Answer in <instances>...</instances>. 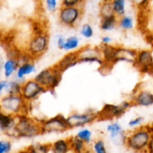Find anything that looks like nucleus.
Masks as SVG:
<instances>
[{
	"mask_svg": "<svg viewBox=\"0 0 153 153\" xmlns=\"http://www.w3.org/2000/svg\"><path fill=\"white\" fill-rule=\"evenodd\" d=\"M80 48V39L76 35H71L65 37L62 50L64 52H76Z\"/></svg>",
	"mask_w": 153,
	"mask_h": 153,
	"instance_id": "nucleus-23",
	"label": "nucleus"
},
{
	"mask_svg": "<svg viewBox=\"0 0 153 153\" xmlns=\"http://www.w3.org/2000/svg\"><path fill=\"white\" fill-rule=\"evenodd\" d=\"M136 52H137V50H136V49L118 45L117 46L116 57V64L124 62L127 63V64H133L134 62Z\"/></svg>",
	"mask_w": 153,
	"mask_h": 153,
	"instance_id": "nucleus-17",
	"label": "nucleus"
},
{
	"mask_svg": "<svg viewBox=\"0 0 153 153\" xmlns=\"http://www.w3.org/2000/svg\"><path fill=\"white\" fill-rule=\"evenodd\" d=\"M106 131L109 134L110 137L112 142L116 144H124L126 134L122 126L117 122H112L108 124L106 127Z\"/></svg>",
	"mask_w": 153,
	"mask_h": 153,
	"instance_id": "nucleus-15",
	"label": "nucleus"
},
{
	"mask_svg": "<svg viewBox=\"0 0 153 153\" xmlns=\"http://www.w3.org/2000/svg\"><path fill=\"white\" fill-rule=\"evenodd\" d=\"M118 18L116 14L100 18V23H99L100 30L105 32H108L118 27Z\"/></svg>",
	"mask_w": 153,
	"mask_h": 153,
	"instance_id": "nucleus-20",
	"label": "nucleus"
},
{
	"mask_svg": "<svg viewBox=\"0 0 153 153\" xmlns=\"http://www.w3.org/2000/svg\"><path fill=\"white\" fill-rule=\"evenodd\" d=\"M79 64L78 62L77 55L76 52H70L64 55L56 64H55L58 70L64 73L69 69L75 67Z\"/></svg>",
	"mask_w": 153,
	"mask_h": 153,
	"instance_id": "nucleus-18",
	"label": "nucleus"
},
{
	"mask_svg": "<svg viewBox=\"0 0 153 153\" xmlns=\"http://www.w3.org/2000/svg\"><path fill=\"white\" fill-rule=\"evenodd\" d=\"M144 122V117L142 116H137L136 117L132 118L131 120L128 121V126L130 128H137V127L142 126V123Z\"/></svg>",
	"mask_w": 153,
	"mask_h": 153,
	"instance_id": "nucleus-35",
	"label": "nucleus"
},
{
	"mask_svg": "<svg viewBox=\"0 0 153 153\" xmlns=\"http://www.w3.org/2000/svg\"><path fill=\"white\" fill-rule=\"evenodd\" d=\"M45 92H46V90L38 82L34 79H31L22 82L20 95L22 99L30 105Z\"/></svg>",
	"mask_w": 153,
	"mask_h": 153,
	"instance_id": "nucleus-11",
	"label": "nucleus"
},
{
	"mask_svg": "<svg viewBox=\"0 0 153 153\" xmlns=\"http://www.w3.org/2000/svg\"><path fill=\"white\" fill-rule=\"evenodd\" d=\"M22 82L15 79H8L5 94H20Z\"/></svg>",
	"mask_w": 153,
	"mask_h": 153,
	"instance_id": "nucleus-25",
	"label": "nucleus"
},
{
	"mask_svg": "<svg viewBox=\"0 0 153 153\" xmlns=\"http://www.w3.org/2000/svg\"><path fill=\"white\" fill-rule=\"evenodd\" d=\"M147 153H153V133L152 134L151 139H150V141L148 143V147L146 149Z\"/></svg>",
	"mask_w": 153,
	"mask_h": 153,
	"instance_id": "nucleus-39",
	"label": "nucleus"
},
{
	"mask_svg": "<svg viewBox=\"0 0 153 153\" xmlns=\"http://www.w3.org/2000/svg\"><path fill=\"white\" fill-rule=\"evenodd\" d=\"M131 104L137 107L153 106V92L147 89L140 88L136 91L131 97Z\"/></svg>",
	"mask_w": 153,
	"mask_h": 153,
	"instance_id": "nucleus-13",
	"label": "nucleus"
},
{
	"mask_svg": "<svg viewBox=\"0 0 153 153\" xmlns=\"http://www.w3.org/2000/svg\"><path fill=\"white\" fill-rule=\"evenodd\" d=\"M16 117L0 110V134L11 136Z\"/></svg>",
	"mask_w": 153,
	"mask_h": 153,
	"instance_id": "nucleus-16",
	"label": "nucleus"
},
{
	"mask_svg": "<svg viewBox=\"0 0 153 153\" xmlns=\"http://www.w3.org/2000/svg\"><path fill=\"white\" fill-rule=\"evenodd\" d=\"M76 52L79 64H96L100 67L104 65L100 46L87 45L81 46Z\"/></svg>",
	"mask_w": 153,
	"mask_h": 153,
	"instance_id": "nucleus-10",
	"label": "nucleus"
},
{
	"mask_svg": "<svg viewBox=\"0 0 153 153\" xmlns=\"http://www.w3.org/2000/svg\"><path fill=\"white\" fill-rule=\"evenodd\" d=\"M134 67L142 74H149L153 70V52L148 49L137 50Z\"/></svg>",
	"mask_w": 153,
	"mask_h": 153,
	"instance_id": "nucleus-12",
	"label": "nucleus"
},
{
	"mask_svg": "<svg viewBox=\"0 0 153 153\" xmlns=\"http://www.w3.org/2000/svg\"><path fill=\"white\" fill-rule=\"evenodd\" d=\"M12 149V143L7 139H0V153H10Z\"/></svg>",
	"mask_w": 153,
	"mask_h": 153,
	"instance_id": "nucleus-33",
	"label": "nucleus"
},
{
	"mask_svg": "<svg viewBox=\"0 0 153 153\" xmlns=\"http://www.w3.org/2000/svg\"><path fill=\"white\" fill-rule=\"evenodd\" d=\"M81 153H94V152H93L92 149H90V148L87 147L86 149H84V150L82 151V152H81Z\"/></svg>",
	"mask_w": 153,
	"mask_h": 153,
	"instance_id": "nucleus-40",
	"label": "nucleus"
},
{
	"mask_svg": "<svg viewBox=\"0 0 153 153\" xmlns=\"http://www.w3.org/2000/svg\"><path fill=\"white\" fill-rule=\"evenodd\" d=\"M0 110L15 117L28 114L29 104L20 94H4L0 98Z\"/></svg>",
	"mask_w": 153,
	"mask_h": 153,
	"instance_id": "nucleus-3",
	"label": "nucleus"
},
{
	"mask_svg": "<svg viewBox=\"0 0 153 153\" xmlns=\"http://www.w3.org/2000/svg\"><path fill=\"white\" fill-rule=\"evenodd\" d=\"M131 107H133V105L130 100H125L120 102L119 104H105L102 108L98 111V121L118 119L124 115Z\"/></svg>",
	"mask_w": 153,
	"mask_h": 153,
	"instance_id": "nucleus-6",
	"label": "nucleus"
},
{
	"mask_svg": "<svg viewBox=\"0 0 153 153\" xmlns=\"http://www.w3.org/2000/svg\"><path fill=\"white\" fill-rule=\"evenodd\" d=\"M135 27L134 19L130 15L125 14L119 16L118 18V28L123 31H131Z\"/></svg>",
	"mask_w": 153,
	"mask_h": 153,
	"instance_id": "nucleus-22",
	"label": "nucleus"
},
{
	"mask_svg": "<svg viewBox=\"0 0 153 153\" xmlns=\"http://www.w3.org/2000/svg\"><path fill=\"white\" fill-rule=\"evenodd\" d=\"M8 79H2L0 80V98L5 94V88L7 86Z\"/></svg>",
	"mask_w": 153,
	"mask_h": 153,
	"instance_id": "nucleus-37",
	"label": "nucleus"
},
{
	"mask_svg": "<svg viewBox=\"0 0 153 153\" xmlns=\"http://www.w3.org/2000/svg\"><path fill=\"white\" fill-rule=\"evenodd\" d=\"M62 74L54 64L53 66L40 70L33 79L38 82L46 91H53L60 84Z\"/></svg>",
	"mask_w": 153,
	"mask_h": 153,
	"instance_id": "nucleus-5",
	"label": "nucleus"
},
{
	"mask_svg": "<svg viewBox=\"0 0 153 153\" xmlns=\"http://www.w3.org/2000/svg\"><path fill=\"white\" fill-rule=\"evenodd\" d=\"M98 120V111L88 110L84 112H71L66 117V121L70 129L82 128L93 123Z\"/></svg>",
	"mask_w": 153,
	"mask_h": 153,
	"instance_id": "nucleus-8",
	"label": "nucleus"
},
{
	"mask_svg": "<svg viewBox=\"0 0 153 153\" xmlns=\"http://www.w3.org/2000/svg\"><path fill=\"white\" fill-rule=\"evenodd\" d=\"M92 149L94 153H107L104 141L100 138L93 141Z\"/></svg>",
	"mask_w": 153,
	"mask_h": 153,
	"instance_id": "nucleus-30",
	"label": "nucleus"
},
{
	"mask_svg": "<svg viewBox=\"0 0 153 153\" xmlns=\"http://www.w3.org/2000/svg\"><path fill=\"white\" fill-rule=\"evenodd\" d=\"M80 34L85 39H90L94 36V29L90 23H84L80 29Z\"/></svg>",
	"mask_w": 153,
	"mask_h": 153,
	"instance_id": "nucleus-29",
	"label": "nucleus"
},
{
	"mask_svg": "<svg viewBox=\"0 0 153 153\" xmlns=\"http://www.w3.org/2000/svg\"><path fill=\"white\" fill-rule=\"evenodd\" d=\"M112 41V39L110 36L109 35H104L101 37L100 38V42H101V45H110L111 44Z\"/></svg>",
	"mask_w": 153,
	"mask_h": 153,
	"instance_id": "nucleus-38",
	"label": "nucleus"
},
{
	"mask_svg": "<svg viewBox=\"0 0 153 153\" xmlns=\"http://www.w3.org/2000/svg\"><path fill=\"white\" fill-rule=\"evenodd\" d=\"M86 0H61L60 6L66 7H82Z\"/></svg>",
	"mask_w": 153,
	"mask_h": 153,
	"instance_id": "nucleus-32",
	"label": "nucleus"
},
{
	"mask_svg": "<svg viewBox=\"0 0 153 153\" xmlns=\"http://www.w3.org/2000/svg\"><path fill=\"white\" fill-rule=\"evenodd\" d=\"M112 9L118 17L125 14L127 10V0H110Z\"/></svg>",
	"mask_w": 153,
	"mask_h": 153,
	"instance_id": "nucleus-26",
	"label": "nucleus"
},
{
	"mask_svg": "<svg viewBox=\"0 0 153 153\" xmlns=\"http://www.w3.org/2000/svg\"><path fill=\"white\" fill-rule=\"evenodd\" d=\"M82 7L60 6L58 10V19L60 25L74 28L77 25L82 16Z\"/></svg>",
	"mask_w": 153,
	"mask_h": 153,
	"instance_id": "nucleus-7",
	"label": "nucleus"
},
{
	"mask_svg": "<svg viewBox=\"0 0 153 153\" xmlns=\"http://www.w3.org/2000/svg\"><path fill=\"white\" fill-rule=\"evenodd\" d=\"M49 43V35L46 31L44 30L35 31L28 40L25 53L31 59H38L47 51Z\"/></svg>",
	"mask_w": 153,
	"mask_h": 153,
	"instance_id": "nucleus-4",
	"label": "nucleus"
},
{
	"mask_svg": "<svg viewBox=\"0 0 153 153\" xmlns=\"http://www.w3.org/2000/svg\"><path fill=\"white\" fill-rule=\"evenodd\" d=\"M2 1H0V11H1L2 10Z\"/></svg>",
	"mask_w": 153,
	"mask_h": 153,
	"instance_id": "nucleus-43",
	"label": "nucleus"
},
{
	"mask_svg": "<svg viewBox=\"0 0 153 153\" xmlns=\"http://www.w3.org/2000/svg\"><path fill=\"white\" fill-rule=\"evenodd\" d=\"M64 41H65V37H64L62 34H58L56 36V44L58 49L62 50Z\"/></svg>",
	"mask_w": 153,
	"mask_h": 153,
	"instance_id": "nucleus-36",
	"label": "nucleus"
},
{
	"mask_svg": "<svg viewBox=\"0 0 153 153\" xmlns=\"http://www.w3.org/2000/svg\"><path fill=\"white\" fill-rule=\"evenodd\" d=\"M2 64L3 61H2L1 58H0V76H1L2 73Z\"/></svg>",
	"mask_w": 153,
	"mask_h": 153,
	"instance_id": "nucleus-41",
	"label": "nucleus"
},
{
	"mask_svg": "<svg viewBox=\"0 0 153 153\" xmlns=\"http://www.w3.org/2000/svg\"><path fill=\"white\" fill-rule=\"evenodd\" d=\"M51 153H69L70 151V146L69 138L59 139L50 143Z\"/></svg>",
	"mask_w": 153,
	"mask_h": 153,
	"instance_id": "nucleus-21",
	"label": "nucleus"
},
{
	"mask_svg": "<svg viewBox=\"0 0 153 153\" xmlns=\"http://www.w3.org/2000/svg\"><path fill=\"white\" fill-rule=\"evenodd\" d=\"M68 138L70 141V151L73 153H81L87 148V145L82 140L78 138L76 135L72 136Z\"/></svg>",
	"mask_w": 153,
	"mask_h": 153,
	"instance_id": "nucleus-24",
	"label": "nucleus"
},
{
	"mask_svg": "<svg viewBox=\"0 0 153 153\" xmlns=\"http://www.w3.org/2000/svg\"><path fill=\"white\" fill-rule=\"evenodd\" d=\"M152 133L153 125L140 126L126 134L124 145L134 152H146Z\"/></svg>",
	"mask_w": 153,
	"mask_h": 153,
	"instance_id": "nucleus-1",
	"label": "nucleus"
},
{
	"mask_svg": "<svg viewBox=\"0 0 153 153\" xmlns=\"http://www.w3.org/2000/svg\"><path fill=\"white\" fill-rule=\"evenodd\" d=\"M76 136L78 138L82 140L86 145L90 144L92 140V132L91 130L86 127H82L80 130H79Z\"/></svg>",
	"mask_w": 153,
	"mask_h": 153,
	"instance_id": "nucleus-28",
	"label": "nucleus"
},
{
	"mask_svg": "<svg viewBox=\"0 0 153 153\" xmlns=\"http://www.w3.org/2000/svg\"><path fill=\"white\" fill-rule=\"evenodd\" d=\"M148 75H149V76H151V77L153 79V70H152V72Z\"/></svg>",
	"mask_w": 153,
	"mask_h": 153,
	"instance_id": "nucleus-42",
	"label": "nucleus"
},
{
	"mask_svg": "<svg viewBox=\"0 0 153 153\" xmlns=\"http://www.w3.org/2000/svg\"><path fill=\"white\" fill-rule=\"evenodd\" d=\"M40 122L42 134L63 133L70 129L66 117L62 114H57L47 119H42Z\"/></svg>",
	"mask_w": 153,
	"mask_h": 153,
	"instance_id": "nucleus-9",
	"label": "nucleus"
},
{
	"mask_svg": "<svg viewBox=\"0 0 153 153\" xmlns=\"http://www.w3.org/2000/svg\"><path fill=\"white\" fill-rule=\"evenodd\" d=\"M115 14L111 4L110 0H103L99 5V16L100 18L106 17Z\"/></svg>",
	"mask_w": 153,
	"mask_h": 153,
	"instance_id": "nucleus-27",
	"label": "nucleus"
},
{
	"mask_svg": "<svg viewBox=\"0 0 153 153\" xmlns=\"http://www.w3.org/2000/svg\"><path fill=\"white\" fill-rule=\"evenodd\" d=\"M37 70L35 64L34 63L33 60H26V61H21L16 70L14 79L23 82L26 81V78L28 76H31Z\"/></svg>",
	"mask_w": 153,
	"mask_h": 153,
	"instance_id": "nucleus-14",
	"label": "nucleus"
},
{
	"mask_svg": "<svg viewBox=\"0 0 153 153\" xmlns=\"http://www.w3.org/2000/svg\"><path fill=\"white\" fill-rule=\"evenodd\" d=\"M16 117V124L11 136L17 138L29 139L41 135L39 120L31 117L28 114H21Z\"/></svg>",
	"mask_w": 153,
	"mask_h": 153,
	"instance_id": "nucleus-2",
	"label": "nucleus"
},
{
	"mask_svg": "<svg viewBox=\"0 0 153 153\" xmlns=\"http://www.w3.org/2000/svg\"><path fill=\"white\" fill-rule=\"evenodd\" d=\"M20 64V60L16 57L6 58L2 64V73L5 79H10L14 76L16 70Z\"/></svg>",
	"mask_w": 153,
	"mask_h": 153,
	"instance_id": "nucleus-19",
	"label": "nucleus"
},
{
	"mask_svg": "<svg viewBox=\"0 0 153 153\" xmlns=\"http://www.w3.org/2000/svg\"><path fill=\"white\" fill-rule=\"evenodd\" d=\"M45 7L50 13H55L59 8L58 0H45Z\"/></svg>",
	"mask_w": 153,
	"mask_h": 153,
	"instance_id": "nucleus-31",
	"label": "nucleus"
},
{
	"mask_svg": "<svg viewBox=\"0 0 153 153\" xmlns=\"http://www.w3.org/2000/svg\"><path fill=\"white\" fill-rule=\"evenodd\" d=\"M132 5L139 10H142L148 7L152 0H129Z\"/></svg>",
	"mask_w": 153,
	"mask_h": 153,
	"instance_id": "nucleus-34",
	"label": "nucleus"
}]
</instances>
